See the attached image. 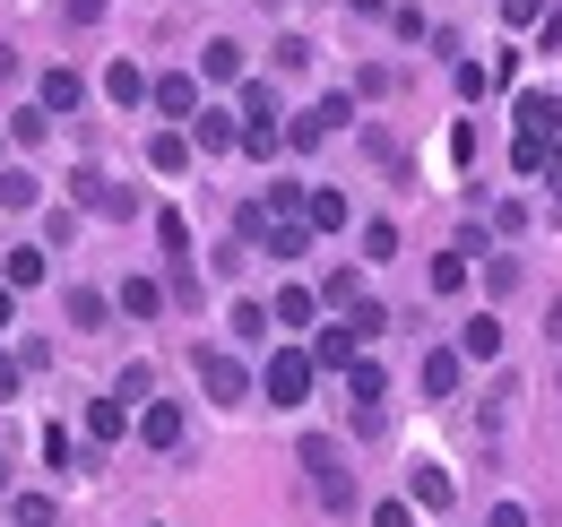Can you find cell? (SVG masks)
<instances>
[{
    "label": "cell",
    "instance_id": "obj_1",
    "mask_svg": "<svg viewBox=\"0 0 562 527\" xmlns=\"http://www.w3.org/2000/svg\"><path fill=\"white\" fill-rule=\"evenodd\" d=\"M312 381H321L312 346H278V355H269V372H260V397H269V406H303Z\"/></svg>",
    "mask_w": 562,
    "mask_h": 527
},
{
    "label": "cell",
    "instance_id": "obj_2",
    "mask_svg": "<svg viewBox=\"0 0 562 527\" xmlns=\"http://www.w3.org/2000/svg\"><path fill=\"white\" fill-rule=\"evenodd\" d=\"M303 475H312V493H321V511H355V475L347 459H338V441H303Z\"/></svg>",
    "mask_w": 562,
    "mask_h": 527
},
{
    "label": "cell",
    "instance_id": "obj_3",
    "mask_svg": "<svg viewBox=\"0 0 562 527\" xmlns=\"http://www.w3.org/2000/svg\"><path fill=\"white\" fill-rule=\"evenodd\" d=\"M191 372H200V390H209L216 406H243V397H251V372H243L225 346H200V355H191Z\"/></svg>",
    "mask_w": 562,
    "mask_h": 527
},
{
    "label": "cell",
    "instance_id": "obj_4",
    "mask_svg": "<svg viewBox=\"0 0 562 527\" xmlns=\"http://www.w3.org/2000/svg\"><path fill=\"white\" fill-rule=\"evenodd\" d=\"M147 104H156L165 122H191V113H200V78H191V69H165V78H147Z\"/></svg>",
    "mask_w": 562,
    "mask_h": 527
},
{
    "label": "cell",
    "instance_id": "obj_5",
    "mask_svg": "<svg viewBox=\"0 0 562 527\" xmlns=\"http://www.w3.org/2000/svg\"><path fill=\"white\" fill-rule=\"evenodd\" d=\"M510 122H519V131H528V138H546V147H562V96H546V87H528Z\"/></svg>",
    "mask_w": 562,
    "mask_h": 527
},
{
    "label": "cell",
    "instance_id": "obj_6",
    "mask_svg": "<svg viewBox=\"0 0 562 527\" xmlns=\"http://www.w3.org/2000/svg\"><path fill=\"white\" fill-rule=\"evenodd\" d=\"M139 441L147 450H182V406L173 397H147L139 406Z\"/></svg>",
    "mask_w": 562,
    "mask_h": 527
},
{
    "label": "cell",
    "instance_id": "obj_7",
    "mask_svg": "<svg viewBox=\"0 0 562 527\" xmlns=\"http://www.w3.org/2000/svg\"><path fill=\"white\" fill-rule=\"evenodd\" d=\"M191 147H209V156H225V147H243V113H191Z\"/></svg>",
    "mask_w": 562,
    "mask_h": 527
},
{
    "label": "cell",
    "instance_id": "obj_8",
    "mask_svg": "<svg viewBox=\"0 0 562 527\" xmlns=\"http://www.w3.org/2000/svg\"><path fill=\"white\" fill-rule=\"evenodd\" d=\"M459 381H468V355L459 346H432L424 355V397H459Z\"/></svg>",
    "mask_w": 562,
    "mask_h": 527
},
{
    "label": "cell",
    "instance_id": "obj_9",
    "mask_svg": "<svg viewBox=\"0 0 562 527\" xmlns=\"http://www.w3.org/2000/svg\"><path fill=\"white\" fill-rule=\"evenodd\" d=\"M35 104H44L53 122H61V113H78V104H87V78H78V69H44V87H35Z\"/></svg>",
    "mask_w": 562,
    "mask_h": 527
},
{
    "label": "cell",
    "instance_id": "obj_10",
    "mask_svg": "<svg viewBox=\"0 0 562 527\" xmlns=\"http://www.w3.org/2000/svg\"><path fill=\"white\" fill-rule=\"evenodd\" d=\"M459 355H468V363H493V355H502V321H493V312H468V321H459Z\"/></svg>",
    "mask_w": 562,
    "mask_h": 527
},
{
    "label": "cell",
    "instance_id": "obj_11",
    "mask_svg": "<svg viewBox=\"0 0 562 527\" xmlns=\"http://www.w3.org/2000/svg\"><path fill=\"white\" fill-rule=\"evenodd\" d=\"M269 321H285V329H312V321H321V285H278Z\"/></svg>",
    "mask_w": 562,
    "mask_h": 527
},
{
    "label": "cell",
    "instance_id": "obj_12",
    "mask_svg": "<svg viewBox=\"0 0 562 527\" xmlns=\"http://www.w3.org/2000/svg\"><path fill=\"white\" fill-rule=\"evenodd\" d=\"M450 493H459V484H450V467H432V459L407 475V502H416V511H450Z\"/></svg>",
    "mask_w": 562,
    "mask_h": 527
},
{
    "label": "cell",
    "instance_id": "obj_13",
    "mask_svg": "<svg viewBox=\"0 0 562 527\" xmlns=\"http://www.w3.org/2000/svg\"><path fill=\"white\" fill-rule=\"evenodd\" d=\"M355 355H363V337H355V321H347V329H321V337H312V363H321V372H347Z\"/></svg>",
    "mask_w": 562,
    "mask_h": 527
},
{
    "label": "cell",
    "instance_id": "obj_14",
    "mask_svg": "<svg viewBox=\"0 0 562 527\" xmlns=\"http://www.w3.org/2000/svg\"><path fill=\"white\" fill-rule=\"evenodd\" d=\"M200 78L234 87V78H243V44H234V35H209V44H200Z\"/></svg>",
    "mask_w": 562,
    "mask_h": 527
},
{
    "label": "cell",
    "instance_id": "obj_15",
    "mask_svg": "<svg viewBox=\"0 0 562 527\" xmlns=\"http://www.w3.org/2000/svg\"><path fill=\"white\" fill-rule=\"evenodd\" d=\"M347 397H355V406H381V397H390V372H381L372 355H355V363H347Z\"/></svg>",
    "mask_w": 562,
    "mask_h": 527
},
{
    "label": "cell",
    "instance_id": "obj_16",
    "mask_svg": "<svg viewBox=\"0 0 562 527\" xmlns=\"http://www.w3.org/2000/svg\"><path fill=\"white\" fill-rule=\"evenodd\" d=\"M191 156H200V147H191V131H156V138H147V165H156V173H182Z\"/></svg>",
    "mask_w": 562,
    "mask_h": 527
},
{
    "label": "cell",
    "instance_id": "obj_17",
    "mask_svg": "<svg viewBox=\"0 0 562 527\" xmlns=\"http://www.w3.org/2000/svg\"><path fill=\"white\" fill-rule=\"evenodd\" d=\"M113 303H122L131 321H156V312H165V285H156V277H122V294H113Z\"/></svg>",
    "mask_w": 562,
    "mask_h": 527
},
{
    "label": "cell",
    "instance_id": "obj_18",
    "mask_svg": "<svg viewBox=\"0 0 562 527\" xmlns=\"http://www.w3.org/2000/svg\"><path fill=\"white\" fill-rule=\"evenodd\" d=\"M122 433H131V406L122 397H95L87 406V441H122Z\"/></svg>",
    "mask_w": 562,
    "mask_h": 527
},
{
    "label": "cell",
    "instance_id": "obj_19",
    "mask_svg": "<svg viewBox=\"0 0 562 527\" xmlns=\"http://www.w3.org/2000/svg\"><path fill=\"white\" fill-rule=\"evenodd\" d=\"M303 225H312V234H338V225H347V199L338 191H303Z\"/></svg>",
    "mask_w": 562,
    "mask_h": 527
},
{
    "label": "cell",
    "instance_id": "obj_20",
    "mask_svg": "<svg viewBox=\"0 0 562 527\" xmlns=\"http://www.w3.org/2000/svg\"><path fill=\"white\" fill-rule=\"evenodd\" d=\"M0 285H18V294H26V285H44V251H35V243H18V251L0 260Z\"/></svg>",
    "mask_w": 562,
    "mask_h": 527
},
{
    "label": "cell",
    "instance_id": "obj_21",
    "mask_svg": "<svg viewBox=\"0 0 562 527\" xmlns=\"http://www.w3.org/2000/svg\"><path fill=\"white\" fill-rule=\"evenodd\" d=\"M104 96H113V104H147V69L139 61H113V69H104Z\"/></svg>",
    "mask_w": 562,
    "mask_h": 527
},
{
    "label": "cell",
    "instance_id": "obj_22",
    "mask_svg": "<svg viewBox=\"0 0 562 527\" xmlns=\"http://www.w3.org/2000/svg\"><path fill=\"white\" fill-rule=\"evenodd\" d=\"M468 251H459V243H450V251H441V260H432V294H459V285H468Z\"/></svg>",
    "mask_w": 562,
    "mask_h": 527
},
{
    "label": "cell",
    "instance_id": "obj_23",
    "mask_svg": "<svg viewBox=\"0 0 562 527\" xmlns=\"http://www.w3.org/2000/svg\"><path fill=\"white\" fill-rule=\"evenodd\" d=\"M321 303L355 312V303H363V277H355V268H329V277H321Z\"/></svg>",
    "mask_w": 562,
    "mask_h": 527
},
{
    "label": "cell",
    "instance_id": "obj_24",
    "mask_svg": "<svg viewBox=\"0 0 562 527\" xmlns=\"http://www.w3.org/2000/svg\"><path fill=\"white\" fill-rule=\"evenodd\" d=\"M156 243H165L173 260H191V225H182V208H156Z\"/></svg>",
    "mask_w": 562,
    "mask_h": 527
},
{
    "label": "cell",
    "instance_id": "obj_25",
    "mask_svg": "<svg viewBox=\"0 0 562 527\" xmlns=\"http://www.w3.org/2000/svg\"><path fill=\"white\" fill-rule=\"evenodd\" d=\"M104 312H113V303H104L95 285H70V321L78 329H104Z\"/></svg>",
    "mask_w": 562,
    "mask_h": 527
},
{
    "label": "cell",
    "instance_id": "obj_26",
    "mask_svg": "<svg viewBox=\"0 0 562 527\" xmlns=\"http://www.w3.org/2000/svg\"><path fill=\"white\" fill-rule=\"evenodd\" d=\"M9 519H18V527H53L61 511H53V493H18V502H9Z\"/></svg>",
    "mask_w": 562,
    "mask_h": 527
},
{
    "label": "cell",
    "instance_id": "obj_27",
    "mask_svg": "<svg viewBox=\"0 0 562 527\" xmlns=\"http://www.w3.org/2000/svg\"><path fill=\"white\" fill-rule=\"evenodd\" d=\"M243 122H278V87H269V78L243 87Z\"/></svg>",
    "mask_w": 562,
    "mask_h": 527
},
{
    "label": "cell",
    "instance_id": "obj_28",
    "mask_svg": "<svg viewBox=\"0 0 562 527\" xmlns=\"http://www.w3.org/2000/svg\"><path fill=\"white\" fill-rule=\"evenodd\" d=\"M363 260H398V225H390V216L363 225Z\"/></svg>",
    "mask_w": 562,
    "mask_h": 527
},
{
    "label": "cell",
    "instance_id": "obj_29",
    "mask_svg": "<svg viewBox=\"0 0 562 527\" xmlns=\"http://www.w3.org/2000/svg\"><path fill=\"white\" fill-rule=\"evenodd\" d=\"M147 390H156V372H147V363H122V381H113V397H122V406H147Z\"/></svg>",
    "mask_w": 562,
    "mask_h": 527
},
{
    "label": "cell",
    "instance_id": "obj_30",
    "mask_svg": "<svg viewBox=\"0 0 562 527\" xmlns=\"http://www.w3.org/2000/svg\"><path fill=\"white\" fill-rule=\"evenodd\" d=\"M44 131H53V113H44V104H26V113L9 122V138H18V147H44Z\"/></svg>",
    "mask_w": 562,
    "mask_h": 527
},
{
    "label": "cell",
    "instance_id": "obj_31",
    "mask_svg": "<svg viewBox=\"0 0 562 527\" xmlns=\"http://www.w3.org/2000/svg\"><path fill=\"white\" fill-rule=\"evenodd\" d=\"M234 337L260 346V337H269V303H234Z\"/></svg>",
    "mask_w": 562,
    "mask_h": 527
},
{
    "label": "cell",
    "instance_id": "obj_32",
    "mask_svg": "<svg viewBox=\"0 0 562 527\" xmlns=\"http://www.w3.org/2000/svg\"><path fill=\"white\" fill-rule=\"evenodd\" d=\"M35 199H44L35 173H0V208H35Z\"/></svg>",
    "mask_w": 562,
    "mask_h": 527
},
{
    "label": "cell",
    "instance_id": "obj_33",
    "mask_svg": "<svg viewBox=\"0 0 562 527\" xmlns=\"http://www.w3.org/2000/svg\"><path fill=\"white\" fill-rule=\"evenodd\" d=\"M312 113H321V131L338 138V131H347V122H355V96H321V104H312Z\"/></svg>",
    "mask_w": 562,
    "mask_h": 527
},
{
    "label": "cell",
    "instance_id": "obj_34",
    "mask_svg": "<svg viewBox=\"0 0 562 527\" xmlns=\"http://www.w3.org/2000/svg\"><path fill=\"white\" fill-rule=\"evenodd\" d=\"M450 87H459V104H468V96H485V87H493V69H476V61H450Z\"/></svg>",
    "mask_w": 562,
    "mask_h": 527
},
{
    "label": "cell",
    "instance_id": "obj_35",
    "mask_svg": "<svg viewBox=\"0 0 562 527\" xmlns=\"http://www.w3.org/2000/svg\"><path fill=\"white\" fill-rule=\"evenodd\" d=\"M321 138H329V131H321V113H294V122H285V147H294V156L321 147Z\"/></svg>",
    "mask_w": 562,
    "mask_h": 527
},
{
    "label": "cell",
    "instance_id": "obj_36",
    "mask_svg": "<svg viewBox=\"0 0 562 527\" xmlns=\"http://www.w3.org/2000/svg\"><path fill=\"white\" fill-rule=\"evenodd\" d=\"M347 321H355V337H363V346H372V337H390V312H381V303H355Z\"/></svg>",
    "mask_w": 562,
    "mask_h": 527
},
{
    "label": "cell",
    "instance_id": "obj_37",
    "mask_svg": "<svg viewBox=\"0 0 562 527\" xmlns=\"http://www.w3.org/2000/svg\"><path fill=\"white\" fill-rule=\"evenodd\" d=\"M537 18H546V0H502V26H510V35H528Z\"/></svg>",
    "mask_w": 562,
    "mask_h": 527
},
{
    "label": "cell",
    "instance_id": "obj_38",
    "mask_svg": "<svg viewBox=\"0 0 562 527\" xmlns=\"http://www.w3.org/2000/svg\"><path fill=\"white\" fill-rule=\"evenodd\" d=\"M269 61H278V69H312V44H303V35H278V53H269Z\"/></svg>",
    "mask_w": 562,
    "mask_h": 527
},
{
    "label": "cell",
    "instance_id": "obj_39",
    "mask_svg": "<svg viewBox=\"0 0 562 527\" xmlns=\"http://www.w3.org/2000/svg\"><path fill=\"white\" fill-rule=\"evenodd\" d=\"M372 527H416V502H372Z\"/></svg>",
    "mask_w": 562,
    "mask_h": 527
},
{
    "label": "cell",
    "instance_id": "obj_40",
    "mask_svg": "<svg viewBox=\"0 0 562 527\" xmlns=\"http://www.w3.org/2000/svg\"><path fill=\"white\" fill-rule=\"evenodd\" d=\"M18 381H26V363H18V355H0V397H18Z\"/></svg>",
    "mask_w": 562,
    "mask_h": 527
},
{
    "label": "cell",
    "instance_id": "obj_41",
    "mask_svg": "<svg viewBox=\"0 0 562 527\" xmlns=\"http://www.w3.org/2000/svg\"><path fill=\"white\" fill-rule=\"evenodd\" d=\"M61 9H70V26H95V18H104V0H61Z\"/></svg>",
    "mask_w": 562,
    "mask_h": 527
},
{
    "label": "cell",
    "instance_id": "obj_42",
    "mask_svg": "<svg viewBox=\"0 0 562 527\" xmlns=\"http://www.w3.org/2000/svg\"><path fill=\"white\" fill-rule=\"evenodd\" d=\"M485 527H528V511H519V502H502V511H493Z\"/></svg>",
    "mask_w": 562,
    "mask_h": 527
},
{
    "label": "cell",
    "instance_id": "obj_43",
    "mask_svg": "<svg viewBox=\"0 0 562 527\" xmlns=\"http://www.w3.org/2000/svg\"><path fill=\"white\" fill-rule=\"evenodd\" d=\"M9 321H18V285H0V329H9Z\"/></svg>",
    "mask_w": 562,
    "mask_h": 527
},
{
    "label": "cell",
    "instance_id": "obj_44",
    "mask_svg": "<svg viewBox=\"0 0 562 527\" xmlns=\"http://www.w3.org/2000/svg\"><path fill=\"white\" fill-rule=\"evenodd\" d=\"M355 18H390V0H347Z\"/></svg>",
    "mask_w": 562,
    "mask_h": 527
},
{
    "label": "cell",
    "instance_id": "obj_45",
    "mask_svg": "<svg viewBox=\"0 0 562 527\" xmlns=\"http://www.w3.org/2000/svg\"><path fill=\"white\" fill-rule=\"evenodd\" d=\"M9 78H18V53H9V44H0V87H9Z\"/></svg>",
    "mask_w": 562,
    "mask_h": 527
},
{
    "label": "cell",
    "instance_id": "obj_46",
    "mask_svg": "<svg viewBox=\"0 0 562 527\" xmlns=\"http://www.w3.org/2000/svg\"><path fill=\"white\" fill-rule=\"evenodd\" d=\"M546 337H562V303H554V312H546Z\"/></svg>",
    "mask_w": 562,
    "mask_h": 527
},
{
    "label": "cell",
    "instance_id": "obj_47",
    "mask_svg": "<svg viewBox=\"0 0 562 527\" xmlns=\"http://www.w3.org/2000/svg\"><path fill=\"white\" fill-rule=\"evenodd\" d=\"M269 9H285V0H269Z\"/></svg>",
    "mask_w": 562,
    "mask_h": 527
}]
</instances>
